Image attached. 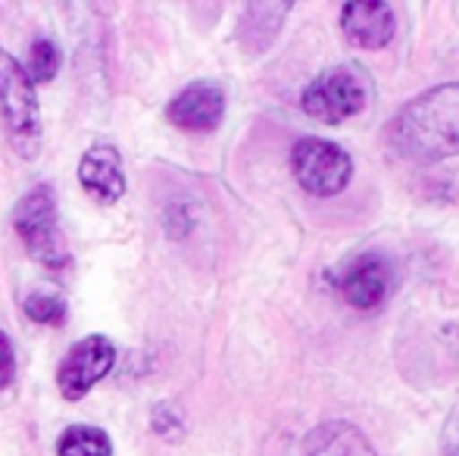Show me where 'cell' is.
<instances>
[{"instance_id":"16","label":"cell","mask_w":459,"mask_h":456,"mask_svg":"<svg viewBox=\"0 0 459 456\" xmlns=\"http://www.w3.org/2000/svg\"><path fill=\"white\" fill-rule=\"evenodd\" d=\"M13 382H16V350L10 335L0 329V391H6Z\"/></svg>"},{"instance_id":"8","label":"cell","mask_w":459,"mask_h":456,"mask_svg":"<svg viewBox=\"0 0 459 456\" xmlns=\"http://www.w3.org/2000/svg\"><path fill=\"white\" fill-rule=\"evenodd\" d=\"M79 185L100 207H113L126 194L122 157L113 144H91L79 159Z\"/></svg>"},{"instance_id":"14","label":"cell","mask_w":459,"mask_h":456,"mask_svg":"<svg viewBox=\"0 0 459 456\" xmlns=\"http://www.w3.org/2000/svg\"><path fill=\"white\" fill-rule=\"evenodd\" d=\"M60 63H63V54L50 38H35L29 47V56H25L22 69L25 75L31 79V85H48V82L56 79L60 73Z\"/></svg>"},{"instance_id":"10","label":"cell","mask_w":459,"mask_h":456,"mask_svg":"<svg viewBox=\"0 0 459 456\" xmlns=\"http://www.w3.org/2000/svg\"><path fill=\"white\" fill-rule=\"evenodd\" d=\"M341 31L353 47L378 50L394 35V10L375 0H351L341 6Z\"/></svg>"},{"instance_id":"11","label":"cell","mask_w":459,"mask_h":456,"mask_svg":"<svg viewBox=\"0 0 459 456\" xmlns=\"http://www.w3.org/2000/svg\"><path fill=\"white\" fill-rule=\"evenodd\" d=\"M303 456H378L353 422H322L303 438Z\"/></svg>"},{"instance_id":"17","label":"cell","mask_w":459,"mask_h":456,"mask_svg":"<svg viewBox=\"0 0 459 456\" xmlns=\"http://www.w3.org/2000/svg\"><path fill=\"white\" fill-rule=\"evenodd\" d=\"M151 426H153V432L163 434V438H176V434L182 432V419H178V413H172L169 403H160V407L153 409Z\"/></svg>"},{"instance_id":"9","label":"cell","mask_w":459,"mask_h":456,"mask_svg":"<svg viewBox=\"0 0 459 456\" xmlns=\"http://www.w3.org/2000/svg\"><path fill=\"white\" fill-rule=\"evenodd\" d=\"M387 288H391V269H387L385 256L378 254L357 256L338 279L341 297L351 306H357V310L381 306V300L387 297Z\"/></svg>"},{"instance_id":"6","label":"cell","mask_w":459,"mask_h":456,"mask_svg":"<svg viewBox=\"0 0 459 456\" xmlns=\"http://www.w3.org/2000/svg\"><path fill=\"white\" fill-rule=\"evenodd\" d=\"M116 366V344L107 335H88L79 344L69 347L56 369V388L66 400H82L97 382L113 372Z\"/></svg>"},{"instance_id":"5","label":"cell","mask_w":459,"mask_h":456,"mask_svg":"<svg viewBox=\"0 0 459 456\" xmlns=\"http://www.w3.org/2000/svg\"><path fill=\"white\" fill-rule=\"evenodd\" d=\"M300 107L325 125H341L366 107V88L353 69H325L303 88Z\"/></svg>"},{"instance_id":"4","label":"cell","mask_w":459,"mask_h":456,"mask_svg":"<svg viewBox=\"0 0 459 456\" xmlns=\"http://www.w3.org/2000/svg\"><path fill=\"white\" fill-rule=\"evenodd\" d=\"M290 169L307 194L334 197L351 185L353 159L341 144L325 138H300L290 151Z\"/></svg>"},{"instance_id":"1","label":"cell","mask_w":459,"mask_h":456,"mask_svg":"<svg viewBox=\"0 0 459 456\" xmlns=\"http://www.w3.org/2000/svg\"><path fill=\"white\" fill-rule=\"evenodd\" d=\"M391 138L406 157L447 159L459 153V82L422 91L400 110Z\"/></svg>"},{"instance_id":"12","label":"cell","mask_w":459,"mask_h":456,"mask_svg":"<svg viewBox=\"0 0 459 456\" xmlns=\"http://www.w3.org/2000/svg\"><path fill=\"white\" fill-rule=\"evenodd\" d=\"M288 10L290 4H250L241 19V41L247 44V50H254V54L266 50L281 29Z\"/></svg>"},{"instance_id":"7","label":"cell","mask_w":459,"mask_h":456,"mask_svg":"<svg viewBox=\"0 0 459 456\" xmlns=\"http://www.w3.org/2000/svg\"><path fill=\"white\" fill-rule=\"evenodd\" d=\"M166 116L182 132H212L225 116V91L219 82H191L166 107Z\"/></svg>"},{"instance_id":"2","label":"cell","mask_w":459,"mask_h":456,"mask_svg":"<svg viewBox=\"0 0 459 456\" xmlns=\"http://www.w3.org/2000/svg\"><path fill=\"white\" fill-rule=\"evenodd\" d=\"M0 122L16 157L35 159L41 153V104L22 63L0 47Z\"/></svg>"},{"instance_id":"13","label":"cell","mask_w":459,"mask_h":456,"mask_svg":"<svg viewBox=\"0 0 459 456\" xmlns=\"http://www.w3.org/2000/svg\"><path fill=\"white\" fill-rule=\"evenodd\" d=\"M56 456H113V441L97 426H69L56 441Z\"/></svg>"},{"instance_id":"3","label":"cell","mask_w":459,"mask_h":456,"mask_svg":"<svg viewBox=\"0 0 459 456\" xmlns=\"http://www.w3.org/2000/svg\"><path fill=\"white\" fill-rule=\"evenodd\" d=\"M13 228L22 237L25 250L35 262L48 269H66L73 254L63 237L60 213H56V197L48 185H35L29 194L19 197L13 210Z\"/></svg>"},{"instance_id":"15","label":"cell","mask_w":459,"mask_h":456,"mask_svg":"<svg viewBox=\"0 0 459 456\" xmlns=\"http://www.w3.org/2000/svg\"><path fill=\"white\" fill-rule=\"evenodd\" d=\"M22 310H25V316L41 325H63L69 316V306H66V300H63V294L48 291V288L31 291L29 297H25Z\"/></svg>"}]
</instances>
